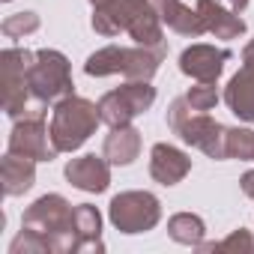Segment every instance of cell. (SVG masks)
<instances>
[{
    "mask_svg": "<svg viewBox=\"0 0 254 254\" xmlns=\"http://www.w3.org/2000/svg\"><path fill=\"white\" fill-rule=\"evenodd\" d=\"M75 206L60 194L39 197L21 218V233L12 239L9 254H75Z\"/></svg>",
    "mask_w": 254,
    "mask_h": 254,
    "instance_id": "cell-1",
    "label": "cell"
},
{
    "mask_svg": "<svg viewBox=\"0 0 254 254\" xmlns=\"http://www.w3.org/2000/svg\"><path fill=\"white\" fill-rule=\"evenodd\" d=\"M186 99H189V105H191L194 111H200V114L212 111V108L218 105V90H215V81H212V84H209V81H200L197 87H191V90L186 93Z\"/></svg>",
    "mask_w": 254,
    "mask_h": 254,
    "instance_id": "cell-24",
    "label": "cell"
},
{
    "mask_svg": "<svg viewBox=\"0 0 254 254\" xmlns=\"http://www.w3.org/2000/svg\"><path fill=\"white\" fill-rule=\"evenodd\" d=\"M165 60V45H138V48H120L108 45L87 57L84 72L93 78L105 75H126L129 81H150Z\"/></svg>",
    "mask_w": 254,
    "mask_h": 254,
    "instance_id": "cell-3",
    "label": "cell"
},
{
    "mask_svg": "<svg viewBox=\"0 0 254 254\" xmlns=\"http://www.w3.org/2000/svg\"><path fill=\"white\" fill-rule=\"evenodd\" d=\"M27 87L36 105H51L60 102L66 96H72V72H69V60L54 51V48H42L33 57V66L27 72Z\"/></svg>",
    "mask_w": 254,
    "mask_h": 254,
    "instance_id": "cell-5",
    "label": "cell"
},
{
    "mask_svg": "<svg viewBox=\"0 0 254 254\" xmlns=\"http://www.w3.org/2000/svg\"><path fill=\"white\" fill-rule=\"evenodd\" d=\"M230 60L227 48H215V45H191L180 54V69L183 75L194 78V81H218V75L224 72V63Z\"/></svg>",
    "mask_w": 254,
    "mask_h": 254,
    "instance_id": "cell-11",
    "label": "cell"
},
{
    "mask_svg": "<svg viewBox=\"0 0 254 254\" xmlns=\"http://www.w3.org/2000/svg\"><path fill=\"white\" fill-rule=\"evenodd\" d=\"M200 251H254V236L251 230H233L221 242H200Z\"/></svg>",
    "mask_w": 254,
    "mask_h": 254,
    "instance_id": "cell-23",
    "label": "cell"
},
{
    "mask_svg": "<svg viewBox=\"0 0 254 254\" xmlns=\"http://www.w3.org/2000/svg\"><path fill=\"white\" fill-rule=\"evenodd\" d=\"M177 135L186 144H191L200 153H206L209 159H227V129L218 120H212L209 114H200V111L191 114L177 129Z\"/></svg>",
    "mask_w": 254,
    "mask_h": 254,
    "instance_id": "cell-10",
    "label": "cell"
},
{
    "mask_svg": "<svg viewBox=\"0 0 254 254\" xmlns=\"http://www.w3.org/2000/svg\"><path fill=\"white\" fill-rule=\"evenodd\" d=\"M227 159L254 162V132L251 129H227Z\"/></svg>",
    "mask_w": 254,
    "mask_h": 254,
    "instance_id": "cell-21",
    "label": "cell"
},
{
    "mask_svg": "<svg viewBox=\"0 0 254 254\" xmlns=\"http://www.w3.org/2000/svg\"><path fill=\"white\" fill-rule=\"evenodd\" d=\"M221 3H224L227 9H233V12H242V9L248 6V0H221Z\"/></svg>",
    "mask_w": 254,
    "mask_h": 254,
    "instance_id": "cell-28",
    "label": "cell"
},
{
    "mask_svg": "<svg viewBox=\"0 0 254 254\" xmlns=\"http://www.w3.org/2000/svg\"><path fill=\"white\" fill-rule=\"evenodd\" d=\"M138 153H141V132L132 126H114L102 147V156L111 165H132Z\"/></svg>",
    "mask_w": 254,
    "mask_h": 254,
    "instance_id": "cell-17",
    "label": "cell"
},
{
    "mask_svg": "<svg viewBox=\"0 0 254 254\" xmlns=\"http://www.w3.org/2000/svg\"><path fill=\"white\" fill-rule=\"evenodd\" d=\"M156 102V87L150 81H129L99 99V117L102 123L114 126H129L138 114L150 111Z\"/></svg>",
    "mask_w": 254,
    "mask_h": 254,
    "instance_id": "cell-7",
    "label": "cell"
},
{
    "mask_svg": "<svg viewBox=\"0 0 254 254\" xmlns=\"http://www.w3.org/2000/svg\"><path fill=\"white\" fill-rule=\"evenodd\" d=\"M75 230H78V251H102V215L96 206L81 203L75 206Z\"/></svg>",
    "mask_w": 254,
    "mask_h": 254,
    "instance_id": "cell-19",
    "label": "cell"
},
{
    "mask_svg": "<svg viewBox=\"0 0 254 254\" xmlns=\"http://www.w3.org/2000/svg\"><path fill=\"white\" fill-rule=\"evenodd\" d=\"M168 233H171V239H174V242L197 248V245L203 242V236H206V224H203V218H200V215L177 212V215L168 221Z\"/></svg>",
    "mask_w": 254,
    "mask_h": 254,
    "instance_id": "cell-20",
    "label": "cell"
},
{
    "mask_svg": "<svg viewBox=\"0 0 254 254\" xmlns=\"http://www.w3.org/2000/svg\"><path fill=\"white\" fill-rule=\"evenodd\" d=\"M111 162L105 156H81V159H72L66 165V180L81 189V191H90V194H99L111 186Z\"/></svg>",
    "mask_w": 254,
    "mask_h": 254,
    "instance_id": "cell-12",
    "label": "cell"
},
{
    "mask_svg": "<svg viewBox=\"0 0 254 254\" xmlns=\"http://www.w3.org/2000/svg\"><path fill=\"white\" fill-rule=\"evenodd\" d=\"M33 57L36 54H30L24 48H6L0 54V69H3V108L15 120H21L27 114H45V108H39V111L27 108V102L33 99L30 87H27V72L33 66Z\"/></svg>",
    "mask_w": 254,
    "mask_h": 254,
    "instance_id": "cell-6",
    "label": "cell"
},
{
    "mask_svg": "<svg viewBox=\"0 0 254 254\" xmlns=\"http://www.w3.org/2000/svg\"><path fill=\"white\" fill-rule=\"evenodd\" d=\"M191 111H194V108L189 105V99H186V96H183V99H174V102H171V108H168V126L177 132L180 126L191 117Z\"/></svg>",
    "mask_w": 254,
    "mask_h": 254,
    "instance_id": "cell-25",
    "label": "cell"
},
{
    "mask_svg": "<svg viewBox=\"0 0 254 254\" xmlns=\"http://www.w3.org/2000/svg\"><path fill=\"white\" fill-rule=\"evenodd\" d=\"M0 177H3V191L9 197H18L36 183V162L15 156V153H6L3 162H0Z\"/></svg>",
    "mask_w": 254,
    "mask_h": 254,
    "instance_id": "cell-18",
    "label": "cell"
},
{
    "mask_svg": "<svg viewBox=\"0 0 254 254\" xmlns=\"http://www.w3.org/2000/svg\"><path fill=\"white\" fill-rule=\"evenodd\" d=\"M99 123H102L99 105L81 96H66L57 102L54 117H51V141L60 153H75L96 132Z\"/></svg>",
    "mask_w": 254,
    "mask_h": 254,
    "instance_id": "cell-4",
    "label": "cell"
},
{
    "mask_svg": "<svg viewBox=\"0 0 254 254\" xmlns=\"http://www.w3.org/2000/svg\"><path fill=\"white\" fill-rule=\"evenodd\" d=\"M224 102L242 123H254V69L251 66H242L227 81Z\"/></svg>",
    "mask_w": 254,
    "mask_h": 254,
    "instance_id": "cell-15",
    "label": "cell"
},
{
    "mask_svg": "<svg viewBox=\"0 0 254 254\" xmlns=\"http://www.w3.org/2000/svg\"><path fill=\"white\" fill-rule=\"evenodd\" d=\"M0 30H3V36H9V39H21V36L33 33V30H39V15L36 12H15L0 24Z\"/></svg>",
    "mask_w": 254,
    "mask_h": 254,
    "instance_id": "cell-22",
    "label": "cell"
},
{
    "mask_svg": "<svg viewBox=\"0 0 254 254\" xmlns=\"http://www.w3.org/2000/svg\"><path fill=\"white\" fill-rule=\"evenodd\" d=\"M189 171H191V159L183 150H177L171 144H156L153 147V153H150V177L156 183L177 186V183H183L189 177Z\"/></svg>",
    "mask_w": 254,
    "mask_h": 254,
    "instance_id": "cell-13",
    "label": "cell"
},
{
    "mask_svg": "<svg viewBox=\"0 0 254 254\" xmlns=\"http://www.w3.org/2000/svg\"><path fill=\"white\" fill-rule=\"evenodd\" d=\"M111 224L120 233H147L162 218V203L150 191H123L108 206Z\"/></svg>",
    "mask_w": 254,
    "mask_h": 254,
    "instance_id": "cell-8",
    "label": "cell"
},
{
    "mask_svg": "<svg viewBox=\"0 0 254 254\" xmlns=\"http://www.w3.org/2000/svg\"><path fill=\"white\" fill-rule=\"evenodd\" d=\"M194 9L200 12L206 33H212L215 39H236V36L245 33V21L239 18V12L224 9L221 0H218V3H215V0H197Z\"/></svg>",
    "mask_w": 254,
    "mask_h": 254,
    "instance_id": "cell-14",
    "label": "cell"
},
{
    "mask_svg": "<svg viewBox=\"0 0 254 254\" xmlns=\"http://www.w3.org/2000/svg\"><path fill=\"white\" fill-rule=\"evenodd\" d=\"M153 6L159 9L162 21L171 30H177L183 36H200V33H206L200 12L191 9V6H186V3H180V0H153Z\"/></svg>",
    "mask_w": 254,
    "mask_h": 254,
    "instance_id": "cell-16",
    "label": "cell"
},
{
    "mask_svg": "<svg viewBox=\"0 0 254 254\" xmlns=\"http://www.w3.org/2000/svg\"><path fill=\"white\" fill-rule=\"evenodd\" d=\"M9 153L33 159V162H51L60 150L51 141V129H45V114H27L15 123L9 135Z\"/></svg>",
    "mask_w": 254,
    "mask_h": 254,
    "instance_id": "cell-9",
    "label": "cell"
},
{
    "mask_svg": "<svg viewBox=\"0 0 254 254\" xmlns=\"http://www.w3.org/2000/svg\"><path fill=\"white\" fill-rule=\"evenodd\" d=\"M93 30L102 36L129 33L138 45H165L162 15L153 0H105L93 6Z\"/></svg>",
    "mask_w": 254,
    "mask_h": 254,
    "instance_id": "cell-2",
    "label": "cell"
},
{
    "mask_svg": "<svg viewBox=\"0 0 254 254\" xmlns=\"http://www.w3.org/2000/svg\"><path fill=\"white\" fill-rule=\"evenodd\" d=\"M242 191H245L248 197H254V171H248V174L242 177Z\"/></svg>",
    "mask_w": 254,
    "mask_h": 254,
    "instance_id": "cell-26",
    "label": "cell"
},
{
    "mask_svg": "<svg viewBox=\"0 0 254 254\" xmlns=\"http://www.w3.org/2000/svg\"><path fill=\"white\" fill-rule=\"evenodd\" d=\"M242 66H251L254 69V39L245 45V51H242Z\"/></svg>",
    "mask_w": 254,
    "mask_h": 254,
    "instance_id": "cell-27",
    "label": "cell"
}]
</instances>
